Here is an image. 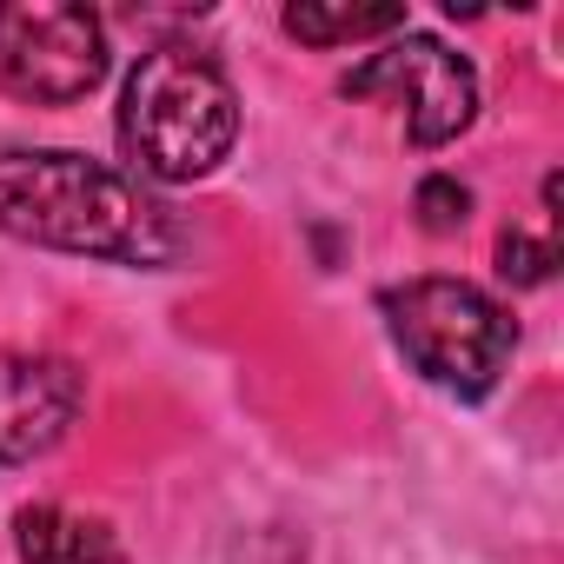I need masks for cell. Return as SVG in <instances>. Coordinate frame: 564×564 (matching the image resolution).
<instances>
[{
    "label": "cell",
    "instance_id": "cell-1",
    "mask_svg": "<svg viewBox=\"0 0 564 564\" xmlns=\"http://www.w3.org/2000/svg\"><path fill=\"white\" fill-rule=\"evenodd\" d=\"M0 232L120 265H166L180 246L173 213L87 153H0Z\"/></svg>",
    "mask_w": 564,
    "mask_h": 564
},
{
    "label": "cell",
    "instance_id": "cell-2",
    "mask_svg": "<svg viewBox=\"0 0 564 564\" xmlns=\"http://www.w3.org/2000/svg\"><path fill=\"white\" fill-rule=\"evenodd\" d=\"M239 140V94L199 47H153L120 94V147L147 180H206Z\"/></svg>",
    "mask_w": 564,
    "mask_h": 564
},
{
    "label": "cell",
    "instance_id": "cell-3",
    "mask_svg": "<svg viewBox=\"0 0 564 564\" xmlns=\"http://www.w3.org/2000/svg\"><path fill=\"white\" fill-rule=\"evenodd\" d=\"M386 326L399 352L452 399H485L511 359V319L471 279H405L386 293Z\"/></svg>",
    "mask_w": 564,
    "mask_h": 564
},
{
    "label": "cell",
    "instance_id": "cell-4",
    "mask_svg": "<svg viewBox=\"0 0 564 564\" xmlns=\"http://www.w3.org/2000/svg\"><path fill=\"white\" fill-rule=\"evenodd\" d=\"M107 80V28L87 8L61 0H8L0 8V87L34 100V107H67L87 100Z\"/></svg>",
    "mask_w": 564,
    "mask_h": 564
},
{
    "label": "cell",
    "instance_id": "cell-5",
    "mask_svg": "<svg viewBox=\"0 0 564 564\" xmlns=\"http://www.w3.org/2000/svg\"><path fill=\"white\" fill-rule=\"evenodd\" d=\"M346 94L352 100H399L405 107V140L412 147H445L471 127L478 113V74L465 67V54H452L445 41L432 34H405L392 47H379L366 67L346 74Z\"/></svg>",
    "mask_w": 564,
    "mask_h": 564
},
{
    "label": "cell",
    "instance_id": "cell-6",
    "mask_svg": "<svg viewBox=\"0 0 564 564\" xmlns=\"http://www.w3.org/2000/svg\"><path fill=\"white\" fill-rule=\"evenodd\" d=\"M80 372L47 352H0V465L54 452L80 412Z\"/></svg>",
    "mask_w": 564,
    "mask_h": 564
},
{
    "label": "cell",
    "instance_id": "cell-7",
    "mask_svg": "<svg viewBox=\"0 0 564 564\" xmlns=\"http://www.w3.org/2000/svg\"><path fill=\"white\" fill-rule=\"evenodd\" d=\"M21 564H120V544L100 518H74L61 505H34L14 518Z\"/></svg>",
    "mask_w": 564,
    "mask_h": 564
},
{
    "label": "cell",
    "instance_id": "cell-8",
    "mask_svg": "<svg viewBox=\"0 0 564 564\" xmlns=\"http://www.w3.org/2000/svg\"><path fill=\"white\" fill-rule=\"evenodd\" d=\"M399 28H405V8H352V0H293L286 8V34L306 47H346Z\"/></svg>",
    "mask_w": 564,
    "mask_h": 564
},
{
    "label": "cell",
    "instance_id": "cell-9",
    "mask_svg": "<svg viewBox=\"0 0 564 564\" xmlns=\"http://www.w3.org/2000/svg\"><path fill=\"white\" fill-rule=\"evenodd\" d=\"M551 265H557V252L544 239H531V232H505L498 239V272L511 279V286H544Z\"/></svg>",
    "mask_w": 564,
    "mask_h": 564
},
{
    "label": "cell",
    "instance_id": "cell-10",
    "mask_svg": "<svg viewBox=\"0 0 564 564\" xmlns=\"http://www.w3.org/2000/svg\"><path fill=\"white\" fill-rule=\"evenodd\" d=\"M465 213H471V193H465L458 180L432 173V180L419 186V226H425V232H458Z\"/></svg>",
    "mask_w": 564,
    "mask_h": 564
}]
</instances>
